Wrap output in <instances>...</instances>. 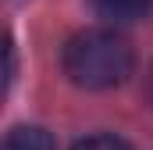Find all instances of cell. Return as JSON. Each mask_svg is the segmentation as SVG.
Wrapping results in <instances>:
<instances>
[{
    "instance_id": "obj_4",
    "label": "cell",
    "mask_w": 153,
    "mask_h": 150,
    "mask_svg": "<svg viewBox=\"0 0 153 150\" xmlns=\"http://www.w3.org/2000/svg\"><path fill=\"white\" fill-rule=\"evenodd\" d=\"M14 68H18V61H14V43L7 32H0V97L7 93V86H11V79H14Z\"/></svg>"
},
{
    "instance_id": "obj_1",
    "label": "cell",
    "mask_w": 153,
    "mask_h": 150,
    "mask_svg": "<svg viewBox=\"0 0 153 150\" xmlns=\"http://www.w3.org/2000/svg\"><path fill=\"white\" fill-rule=\"evenodd\" d=\"M135 68L128 39L111 29H85L64 46V75L82 89H114Z\"/></svg>"
},
{
    "instance_id": "obj_5",
    "label": "cell",
    "mask_w": 153,
    "mask_h": 150,
    "mask_svg": "<svg viewBox=\"0 0 153 150\" xmlns=\"http://www.w3.org/2000/svg\"><path fill=\"white\" fill-rule=\"evenodd\" d=\"M71 150H132L121 136L114 132H96V136H85V140H78Z\"/></svg>"
},
{
    "instance_id": "obj_6",
    "label": "cell",
    "mask_w": 153,
    "mask_h": 150,
    "mask_svg": "<svg viewBox=\"0 0 153 150\" xmlns=\"http://www.w3.org/2000/svg\"><path fill=\"white\" fill-rule=\"evenodd\" d=\"M146 97H150V104H153V68L146 72Z\"/></svg>"
},
{
    "instance_id": "obj_3",
    "label": "cell",
    "mask_w": 153,
    "mask_h": 150,
    "mask_svg": "<svg viewBox=\"0 0 153 150\" xmlns=\"http://www.w3.org/2000/svg\"><path fill=\"white\" fill-rule=\"evenodd\" d=\"M93 7L111 22H139L153 11V0H93Z\"/></svg>"
},
{
    "instance_id": "obj_2",
    "label": "cell",
    "mask_w": 153,
    "mask_h": 150,
    "mask_svg": "<svg viewBox=\"0 0 153 150\" xmlns=\"http://www.w3.org/2000/svg\"><path fill=\"white\" fill-rule=\"evenodd\" d=\"M0 150H57V143L39 125H14L0 136Z\"/></svg>"
}]
</instances>
